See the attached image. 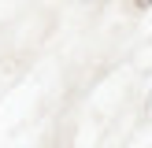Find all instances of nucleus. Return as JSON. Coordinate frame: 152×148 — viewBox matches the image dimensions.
<instances>
[{
	"mask_svg": "<svg viewBox=\"0 0 152 148\" xmlns=\"http://www.w3.org/2000/svg\"><path fill=\"white\" fill-rule=\"evenodd\" d=\"M134 4H137V7H152V0H134Z\"/></svg>",
	"mask_w": 152,
	"mask_h": 148,
	"instance_id": "1",
	"label": "nucleus"
}]
</instances>
